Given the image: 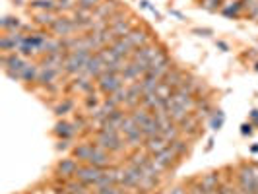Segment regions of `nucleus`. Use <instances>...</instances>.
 <instances>
[{"label": "nucleus", "instance_id": "obj_1", "mask_svg": "<svg viewBox=\"0 0 258 194\" xmlns=\"http://www.w3.org/2000/svg\"><path fill=\"white\" fill-rule=\"evenodd\" d=\"M93 142L97 144L99 148H103L111 154H120L126 150V138L120 134V132H103V130H97L95 134V140Z\"/></svg>", "mask_w": 258, "mask_h": 194}, {"label": "nucleus", "instance_id": "obj_2", "mask_svg": "<svg viewBox=\"0 0 258 194\" xmlns=\"http://www.w3.org/2000/svg\"><path fill=\"white\" fill-rule=\"evenodd\" d=\"M124 78L122 74H103V76L97 78V82H95V86H97V90L103 93L105 97H109V95H113L116 90H120L122 86H124Z\"/></svg>", "mask_w": 258, "mask_h": 194}, {"label": "nucleus", "instance_id": "obj_3", "mask_svg": "<svg viewBox=\"0 0 258 194\" xmlns=\"http://www.w3.org/2000/svg\"><path fill=\"white\" fill-rule=\"evenodd\" d=\"M161 51H165V49H163V47H159L157 43H150V45H146V47L134 49L130 60H134V62H138V64L150 66V62H152V60H154L155 56H157Z\"/></svg>", "mask_w": 258, "mask_h": 194}, {"label": "nucleus", "instance_id": "obj_4", "mask_svg": "<svg viewBox=\"0 0 258 194\" xmlns=\"http://www.w3.org/2000/svg\"><path fill=\"white\" fill-rule=\"evenodd\" d=\"M51 31H52V35H54V37L66 39V37L76 35L78 26L72 18H68V16H58V20L54 22V26L51 27Z\"/></svg>", "mask_w": 258, "mask_h": 194}, {"label": "nucleus", "instance_id": "obj_5", "mask_svg": "<svg viewBox=\"0 0 258 194\" xmlns=\"http://www.w3.org/2000/svg\"><path fill=\"white\" fill-rule=\"evenodd\" d=\"M173 68L171 64V58H169V54L165 51H161L157 56H155L154 60L150 62V70H148V74H152L155 76L157 80H163V78L167 76V72Z\"/></svg>", "mask_w": 258, "mask_h": 194}, {"label": "nucleus", "instance_id": "obj_6", "mask_svg": "<svg viewBox=\"0 0 258 194\" xmlns=\"http://www.w3.org/2000/svg\"><path fill=\"white\" fill-rule=\"evenodd\" d=\"M101 173H103V169L93 167L90 163H80L74 179H78V181L82 182V184H86V186H93L97 182V179L101 177Z\"/></svg>", "mask_w": 258, "mask_h": 194}, {"label": "nucleus", "instance_id": "obj_7", "mask_svg": "<svg viewBox=\"0 0 258 194\" xmlns=\"http://www.w3.org/2000/svg\"><path fill=\"white\" fill-rule=\"evenodd\" d=\"M80 167V161H78L76 157H64V159H60L58 163H56V175L62 179V181H68V179H74L76 177V171Z\"/></svg>", "mask_w": 258, "mask_h": 194}, {"label": "nucleus", "instance_id": "obj_8", "mask_svg": "<svg viewBox=\"0 0 258 194\" xmlns=\"http://www.w3.org/2000/svg\"><path fill=\"white\" fill-rule=\"evenodd\" d=\"M239 184L246 192H256L258 190L256 175H254L252 165H243V167L239 169Z\"/></svg>", "mask_w": 258, "mask_h": 194}, {"label": "nucleus", "instance_id": "obj_9", "mask_svg": "<svg viewBox=\"0 0 258 194\" xmlns=\"http://www.w3.org/2000/svg\"><path fill=\"white\" fill-rule=\"evenodd\" d=\"M142 177H144L142 169L134 167V165L128 163L126 167H122V184H120V186H124V188H136V190H138Z\"/></svg>", "mask_w": 258, "mask_h": 194}, {"label": "nucleus", "instance_id": "obj_10", "mask_svg": "<svg viewBox=\"0 0 258 194\" xmlns=\"http://www.w3.org/2000/svg\"><path fill=\"white\" fill-rule=\"evenodd\" d=\"M142 97H144L142 82L136 80V82H132L128 86V95H126V101H124V107L128 109V113L134 111V109H138V107L142 105Z\"/></svg>", "mask_w": 258, "mask_h": 194}, {"label": "nucleus", "instance_id": "obj_11", "mask_svg": "<svg viewBox=\"0 0 258 194\" xmlns=\"http://www.w3.org/2000/svg\"><path fill=\"white\" fill-rule=\"evenodd\" d=\"M88 163L99 169H111L113 167V154L103 150V148H99V146L95 144V152H93V155L90 157Z\"/></svg>", "mask_w": 258, "mask_h": 194}, {"label": "nucleus", "instance_id": "obj_12", "mask_svg": "<svg viewBox=\"0 0 258 194\" xmlns=\"http://www.w3.org/2000/svg\"><path fill=\"white\" fill-rule=\"evenodd\" d=\"M122 8V2L120 0H103L95 10V20H109L113 14H116L118 10Z\"/></svg>", "mask_w": 258, "mask_h": 194}, {"label": "nucleus", "instance_id": "obj_13", "mask_svg": "<svg viewBox=\"0 0 258 194\" xmlns=\"http://www.w3.org/2000/svg\"><path fill=\"white\" fill-rule=\"evenodd\" d=\"M105 70H107V64H105L103 60L93 52L91 58L88 60V64H86V68H84V76L91 78V80H93V78L97 80L99 76H103Z\"/></svg>", "mask_w": 258, "mask_h": 194}, {"label": "nucleus", "instance_id": "obj_14", "mask_svg": "<svg viewBox=\"0 0 258 194\" xmlns=\"http://www.w3.org/2000/svg\"><path fill=\"white\" fill-rule=\"evenodd\" d=\"M126 39H128L130 45H132L134 49H140V47H146V45L154 43V41H152V33L142 29V27H134L128 35H126Z\"/></svg>", "mask_w": 258, "mask_h": 194}, {"label": "nucleus", "instance_id": "obj_15", "mask_svg": "<svg viewBox=\"0 0 258 194\" xmlns=\"http://www.w3.org/2000/svg\"><path fill=\"white\" fill-rule=\"evenodd\" d=\"M52 134L58 138V140H72L74 136L78 134V128L74 126V122H70V120H58L56 124H54V128H52Z\"/></svg>", "mask_w": 258, "mask_h": 194}, {"label": "nucleus", "instance_id": "obj_16", "mask_svg": "<svg viewBox=\"0 0 258 194\" xmlns=\"http://www.w3.org/2000/svg\"><path fill=\"white\" fill-rule=\"evenodd\" d=\"M64 74L62 70H54V68H47V66H41L39 64V74H37V84L39 86H51L56 82V78Z\"/></svg>", "mask_w": 258, "mask_h": 194}, {"label": "nucleus", "instance_id": "obj_17", "mask_svg": "<svg viewBox=\"0 0 258 194\" xmlns=\"http://www.w3.org/2000/svg\"><path fill=\"white\" fill-rule=\"evenodd\" d=\"M186 78H188V76H186V74L182 72L181 68L173 66V68H171V70L167 72V76L163 78L161 82H165V84H167L169 88H173V90H179V88H181L182 84L186 82Z\"/></svg>", "mask_w": 258, "mask_h": 194}, {"label": "nucleus", "instance_id": "obj_18", "mask_svg": "<svg viewBox=\"0 0 258 194\" xmlns=\"http://www.w3.org/2000/svg\"><path fill=\"white\" fill-rule=\"evenodd\" d=\"M142 148L152 155V157H155L159 152H163L165 148H169V142L165 138H161V136H152V138H146V142H144Z\"/></svg>", "mask_w": 258, "mask_h": 194}, {"label": "nucleus", "instance_id": "obj_19", "mask_svg": "<svg viewBox=\"0 0 258 194\" xmlns=\"http://www.w3.org/2000/svg\"><path fill=\"white\" fill-rule=\"evenodd\" d=\"M95 152V142H82L72 150V157H76L80 163H88Z\"/></svg>", "mask_w": 258, "mask_h": 194}, {"label": "nucleus", "instance_id": "obj_20", "mask_svg": "<svg viewBox=\"0 0 258 194\" xmlns=\"http://www.w3.org/2000/svg\"><path fill=\"white\" fill-rule=\"evenodd\" d=\"M179 128H181L182 134H186V136H198V132H200V118L194 115V113H190V115L186 116L184 120H182L181 124H179Z\"/></svg>", "mask_w": 258, "mask_h": 194}, {"label": "nucleus", "instance_id": "obj_21", "mask_svg": "<svg viewBox=\"0 0 258 194\" xmlns=\"http://www.w3.org/2000/svg\"><path fill=\"white\" fill-rule=\"evenodd\" d=\"M111 49L120 56V58H132V52H134V47L130 45V41L126 37H122V39H116L115 43L111 45Z\"/></svg>", "mask_w": 258, "mask_h": 194}, {"label": "nucleus", "instance_id": "obj_22", "mask_svg": "<svg viewBox=\"0 0 258 194\" xmlns=\"http://www.w3.org/2000/svg\"><path fill=\"white\" fill-rule=\"evenodd\" d=\"M56 20H58V14L56 12H35L33 14V24L39 27H47V29H51Z\"/></svg>", "mask_w": 258, "mask_h": 194}, {"label": "nucleus", "instance_id": "obj_23", "mask_svg": "<svg viewBox=\"0 0 258 194\" xmlns=\"http://www.w3.org/2000/svg\"><path fill=\"white\" fill-rule=\"evenodd\" d=\"M115 184H118V182H116V171H115V167H111V169H103L101 177L97 179V182H95L93 186H95V190H99V188L115 186Z\"/></svg>", "mask_w": 258, "mask_h": 194}, {"label": "nucleus", "instance_id": "obj_24", "mask_svg": "<svg viewBox=\"0 0 258 194\" xmlns=\"http://www.w3.org/2000/svg\"><path fill=\"white\" fill-rule=\"evenodd\" d=\"M155 159H157V161H159L163 167L171 169V167H175V165L179 163V159H181V157L175 154V152L171 150V146H169V148H165L163 152H159V154L155 155Z\"/></svg>", "mask_w": 258, "mask_h": 194}, {"label": "nucleus", "instance_id": "obj_25", "mask_svg": "<svg viewBox=\"0 0 258 194\" xmlns=\"http://www.w3.org/2000/svg\"><path fill=\"white\" fill-rule=\"evenodd\" d=\"M150 161H152V155L148 154L144 148L142 150H134V152L128 155V163L130 165H134V167L142 169V167H146Z\"/></svg>", "mask_w": 258, "mask_h": 194}, {"label": "nucleus", "instance_id": "obj_26", "mask_svg": "<svg viewBox=\"0 0 258 194\" xmlns=\"http://www.w3.org/2000/svg\"><path fill=\"white\" fill-rule=\"evenodd\" d=\"M225 18H239L241 14L245 12V4H243V0H233V2H229V4H225L223 8L220 10Z\"/></svg>", "mask_w": 258, "mask_h": 194}, {"label": "nucleus", "instance_id": "obj_27", "mask_svg": "<svg viewBox=\"0 0 258 194\" xmlns=\"http://www.w3.org/2000/svg\"><path fill=\"white\" fill-rule=\"evenodd\" d=\"M0 27H2L4 33H6V31H22V29H24V24H22V20H20L18 16H4V18L0 20Z\"/></svg>", "mask_w": 258, "mask_h": 194}, {"label": "nucleus", "instance_id": "obj_28", "mask_svg": "<svg viewBox=\"0 0 258 194\" xmlns=\"http://www.w3.org/2000/svg\"><path fill=\"white\" fill-rule=\"evenodd\" d=\"M58 0H29V8L35 12H56Z\"/></svg>", "mask_w": 258, "mask_h": 194}, {"label": "nucleus", "instance_id": "obj_29", "mask_svg": "<svg viewBox=\"0 0 258 194\" xmlns=\"http://www.w3.org/2000/svg\"><path fill=\"white\" fill-rule=\"evenodd\" d=\"M200 184H202V188L206 190V192H214V190H218L221 184H220V175L218 173H208V175H202V179H200Z\"/></svg>", "mask_w": 258, "mask_h": 194}, {"label": "nucleus", "instance_id": "obj_30", "mask_svg": "<svg viewBox=\"0 0 258 194\" xmlns=\"http://www.w3.org/2000/svg\"><path fill=\"white\" fill-rule=\"evenodd\" d=\"M134 27H136V22H134V18H130V20H124V22H120V24L113 26L111 29H113V33H115L116 37L122 39V37H126Z\"/></svg>", "mask_w": 258, "mask_h": 194}, {"label": "nucleus", "instance_id": "obj_31", "mask_svg": "<svg viewBox=\"0 0 258 194\" xmlns=\"http://www.w3.org/2000/svg\"><path fill=\"white\" fill-rule=\"evenodd\" d=\"M152 115H154V113H152V111H148V109H144V107H138V109L130 111V116L134 118V122H136L140 128H142L144 124H146V122L152 118Z\"/></svg>", "mask_w": 258, "mask_h": 194}, {"label": "nucleus", "instance_id": "obj_32", "mask_svg": "<svg viewBox=\"0 0 258 194\" xmlns=\"http://www.w3.org/2000/svg\"><path fill=\"white\" fill-rule=\"evenodd\" d=\"M142 132L146 138H152V136H161V126H159V122H157V118L152 115V118L146 122L142 126Z\"/></svg>", "mask_w": 258, "mask_h": 194}, {"label": "nucleus", "instance_id": "obj_33", "mask_svg": "<svg viewBox=\"0 0 258 194\" xmlns=\"http://www.w3.org/2000/svg\"><path fill=\"white\" fill-rule=\"evenodd\" d=\"M142 82V91L144 95H150V93H155V90H157V86L161 84V80H157L155 76H152V74H146V76L140 80Z\"/></svg>", "mask_w": 258, "mask_h": 194}, {"label": "nucleus", "instance_id": "obj_34", "mask_svg": "<svg viewBox=\"0 0 258 194\" xmlns=\"http://www.w3.org/2000/svg\"><path fill=\"white\" fill-rule=\"evenodd\" d=\"M144 142H146V136H144L142 128H138L136 132H132L130 136H126V144H128V148H132V150H140L144 146Z\"/></svg>", "mask_w": 258, "mask_h": 194}, {"label": "nucleus", "instance_id": "obj_35", "mask_svg": "<svg viewBox=\"0 0 258 194\" xmlns=\"http://www.w3.org/2000/svg\"><path fill=\"white\" fill-rule=\"evenodd\" d=\"M95 54H97V56L103 60L105 64H115V62H118V60H120V56H118V54H116L111 47H103L101 51H97Z\"/></svg>", "mask_w": 258, "mask_h": 194}, {"label": "nucleus", "instance_id": "obj_36", "mask_svg": "<svg viewBox=\"0 0 258 194\" xmlns=\"http://www.w3.org/2000/svg\"><path fill=\"white\" fill-rule=\"evenodd\" d=\"M167 113H169V116H171V120H173L175 124H181L182 120H184L186 116L190 115V113H188L186 109H182L181 105H173V107L169 109Z\"/></svg>", "mask_w": 258, "mask_h": 194}, {"label": "nucleus", "instance_id": "obj_37", "mask_svg": "<svg viewBox=\"0 0 258 194\" xmlns=\"http://www.w3.org/2000/svg\"><path fill=\"white\" fill-rule=\"evenodd\" d=\"M37 74H39V64L27 60L26 68H24V72H22V80H24V82H37Z\"/></svg>", "mask_w": 258, "mask_h": 194}, {"label": "nucleus", "instance_id": "obj_38", "mask_svg": "<svg viewBox=\"0 0 258 194\" xmlns=\"http://www.w3.org/2000/svg\"><path fill=\"white\" fill-rule=\"evenodd\" d=\"M157 184H159V177H148V175H144L142 181H140V186H138V192H144V194L150 192V190H154Z\"/></svg>", "mask_w": 258, "mask_h": 194}, {"label": "nucleus", "instance_id": "obj_39", "mask_svg": "<svg viewBox=\"0 0 258 194\" xmlns=\"http://www.w3.org/2000/svg\"><path fill=\"white\" fill-rule=\"evenodd\" d=\"M72 111H74V101L72 99H62L60 103L54 107V115L58 116V118H62V116H66Z\"/></svg>", "mask_w": 258, "mask_h": 194}, {"label": "nucleus", "instance_id": "obj_40", "mask_svg": "<svg viewBox=\"0 0 258 194\" xmlns=\"http://www.w3.org/2000/svg\"><path fill=\"white\" fill-rule=\"evenodd\" d=\"M181 136H182L181 128H179V124H175V122H173L169 128H165L163 132H161V138H165L169 144L175 142V140H177V138H181Z\"/></svg>", "mask_w": 258, "mask_h": 194}, {"label": "nucleus", "instance_id": "obj_41", "mask_svg": "<svg viewBox=\"0 0 258 194\" xmlns=\"http://www.w3.org/2000/svg\"><path fill=\"white\" fill-rule=\"evenodd\" d=\"M169 146H171V150L179 155V157L186 155V152H188V140H184L182 136H181V138H177L175 142H171Z\"/></svg>", "mask_w": 258, "mask_h": 194}, {"label": "nucleus", "instance_id": "obj_42", "mask_svg": "<svg viewBox=\"0 0 258 194\" xmlns=\"http://www.w3.org/2000/svg\"><path fill=\"white\" fill-rule=\"evenodd\" d=\"M138 128H140V126H138V124L134 122V118H132L130 115H126V118H124V122L120 124V134H122V136L126 138V136H130L132 132H136Z\"/></svg>", "mask_w": 258, "mask_h": 194}, {"label": "nucleus", "instance_id": "obj_43", "mask_svg": "<svg viewBox=\"0 0 258 194\" xmlns=\"http://www.w3.org/2000/svg\"><path fill=\"white\" fill-rule=\"evenodd\" d=\"M0 51L2 52H18V45L4 33V35H0Z\"/></svg>", "mask_w": 258, "mask_h": 194}, {"label": "nucleus", "instance_id": "obj_44", "mask_svg": "<svg viewBox=\"0 0 258 194\" xmlns=\"http://www.w3.org/2000/svg\"><path fill=\"white\" fill-rule=\"evenodd\" d=\"M101 103H103V101L97 97V93H95V91H93V93H88V95H86V99H84V105H86V109H88L90 113H93V111H95Z\"/></svg>", "mask_w": 258, "mask_h": 194}, {"label": "nucleus", "instance_id": "obj_45", "mask_svg": "<svg viewBox=\"0 0 258 194\" xmlns=\"http://www.w3.org/2000/svg\"><path fill=\"white\" fill-rule=\"evenodd\" d=\"M200 8L208 12H218L223 8V0H200Z\"/></svg>", "mask_w": 258, "mask_h": 194}, {"label": "nucleus", "instance_id": "obj_46", "mask_svg": "<svg viewBox=\"0 0 258 194\" xmlns=\"http://www.w3.org/2000/svg\"><path fill=\"white\" fill-rule=\"evenodd\" d=\"M126 16H128V10L126 8H120L116 14H113L107 22H109V27H113V26H116V24H120V22H124L126 20Z\"/></svg>", "mask_w": 258, "mask_h": 194}, {"label": "nucleus", "instance_id": "obj_47", "mask_svg": "<svg viewBox=\"0 0 258 194\" xmlns=\"http://www.w3.org/2000/svg\"><path fill=\"white\" fill-rule=\"evenodd\" d=\"M223 120H225V115L218 111V113H214V115L210 116V128L212 130H220L223 126Z\"/></svg>", "mask_w": 258, "mask_h": 194}, {"label": "nucleus", "instance_id": "obj_48", "mask_svg": "<svg viewBox=\"0 0 258 194\" xmlns=\"http://www.w3.org/2000/svg\"><path fill=\"white\" fill-rule=\"evenodd\" d=\"M173 88H169L165 82H161L159 86H157V90H155V95L157 97H161V99H169V97H173Z\"/></svg>", "mask_w": 258, "mask_h": 194}, {"label": "nucleus", "instance_id": "obj_49", "mask_svg": "<svg viewBox=\"0 0 258 194\" xmlns=\"http://www.w3.org/2000/svg\"><path fill=\"white\" fill-rule=\"evenodd\" d=\"M103 0H78V6L80 8H88V10H95Z\"/></svg>", "mask_w": 258, "mask_h": 194}, {"label": "nucleus", "instance_id": "obj_50", "mask_svg": "<svg viewBox=\"0 0 258 194\" xmlns=\"http://www.w3.org/2000/svg\"><path fill=\"white\" fill-rule=\"evenodd\" d=\"M140 6H142V8H146V10H150V12L154 14L155 18H157V22H161V20H163V16L157 12V8H155V6H152V2H148V0H140Z\"/></svg>", "mask_w": 258, "mask_h": 194}, {"label": "nucleus", "instance_id": "obj_51", "mask_svg": "<svg viewBox=\"0 0 258 194\" xmlns=\"http://www.w3.org/2000/svg\"><path fill=\"white\" fill-rule=\"evenodd\" d=\"M192 33L200 35V37H212V35H214V31H212V29H208V27H194Z\"/></svg>", "mask_w": 258, "mask_h": 194}, {"label": "nucleus", "instance_id": "obj_52", "mask_svg": "<svg viewBox=\"0 0 258 194\" xmlns=\"http://www.w3.org/2000/svg\"><path fill=\"white\" fill-rule=\"evenodd\" d=\"M186 194H208V192L202 188V184H200V182H194L192 186L186 190Z\"/></svg>", "mask_w": 258, "mask_h": 194}, {"label": "nucleus", "instance_id": "obj_53", "mask_svg": "<svg viewBox=\"0 0 258 194\" xmlns=\"http://www.w3.org/2000/svg\"><path fill=\"white\" fill-rule=\"evenodd\" d=\"M252 132H254V124H252V122H245V124L241 126V134H243V136H250Z\"/></svg>", "mask_w": 258, "mask_h": 194}, {"label": "nucleus", "instance_id": "obj_54", "mask_svg": "<svg viewBox=\"0 0 258 194\" xmlns=\"http://www.w3.org/2000/svg\"><path fill=\"white\" fill-rule=\"evenodd\" d=\"M68 148H70V140H58L56 142V150L58 152H66Z\"/></svg>", "mask_w": 258, "mask_h": 194}, {"label": "nucleus", "instance_id": "obj_55", "mask_svg": "<svg viewBox=\"0 0 258 194\" xmlns=\"http://www.w3.org/2000/svg\"><path fill=\"white\" fill-rule=\"evenodd\" d=\"M218 194H235V190H233L229 184H221L220 188H218Z\"/></svg>", "mask_w": 258, "mask_h": 194}, {"label": "nucleus", "instance_id": "obj_56", "mask_svg": "<svg viewBox=\"0 0 258 194\" xmlns=\"http://www.w3.org/2000/svg\"><path fill=\"white\" fill-rule=\"evenodd\" d=\"M216 47H218V49H220L221 52H227V51H229V45H227L225 41H220V39L216 41Z\"/></svg>", "mask_w": 258, "mask_h": 194}, {"label": "nucleus", "instance_id": "obj_57", "mask_svg": "<svg viewBox=\"0 0 258 194\" xmlns=\"http://www.w3.org/2000/svg\"><path fill=\"white\" fill-rule=\"evenodd\" d=\"M169 14H171V16H175L177 20H181V22H184V20H186V18H184V16L179 12V10H175V8H171V6H169Z\"/></svg>", "mask_w": 258, "mask_h": 194}, {"label": "nucleus", "instance_id": "obj_58", "mask_svg": "<svg viewBox=\"0 0 258 194\" xmlns=\"http://www.w3.org/2000/svg\"><path fill=\"white\" fill-rule=\"evenodd\" d=\"M250 122L254 124V126H258V111L254 109V111H250Z\"/></svg>", "mask_w": 258, "mask_h": 194}, {"label": "nucleus", "instance_id": "obj_59", "mask_svg": "<svg viewBox=\"0 0 258 194\" xmlns=\"http://www.w3.org/2000/svg\"><path fill=\"white\" fill-rule=\"evenodd\" d=\"M169 194H186V192H184V188H181V186H175Z\"/></svg>", "mask_w": 258, "mask_h": 194}, {"label": "nucleus", "instance_id": "obj_60", "mask_svg": "<svg viewBox=\"0 0 258 194\" xmlns=\"http://www.w3.org/2000/svg\"><path fill=\"white\" fill-rule=\"evenodd\" d=\"M250 152H252V154H258V144H254V146H250Z\"/></svg>", "mask_w": 258, "mask_h": 194}, {"label": "nucleus", "instance_id": "obj_61", "mask_svg": "<svg viewBox=\"0 0 258 194\" xmlns=\"http://www.w3.org/2000/svg\"><path fill=\"white\" fill-rule=\"evenodd\" d=\"M235 194H248V192H246V190H243V188H241V190H235Z\"/></svg>", "mask_w": 258, "mask_h": 194}, {"label": "nucleus", "instance_id": "obj_62", "mask_svg": "<svg viewBox=\"0 0 258 194\" xmlns=\"http://www.w3.org/2000/svg\"><path fill=\"white\" fill-rule=\"evenodd\" d=\"M254 70H256V72H258V62H256V64H254Z\"/></svg>", "mask_w": 258, "mask_h": 194}, {"label": "nucleus", "instance_id": "obj_63", "mask_svg": "<svg viewBox=\"0 0 258 194\" xmlns=\"http://www.w3.org/2000/svg\"><path fill=\"white\" fill-rule=\"evenodd\" d=\"M256 194H258V190H256Z\"/></svg>", "mask_w": 258, "mask_h": 194}]
</instances>
